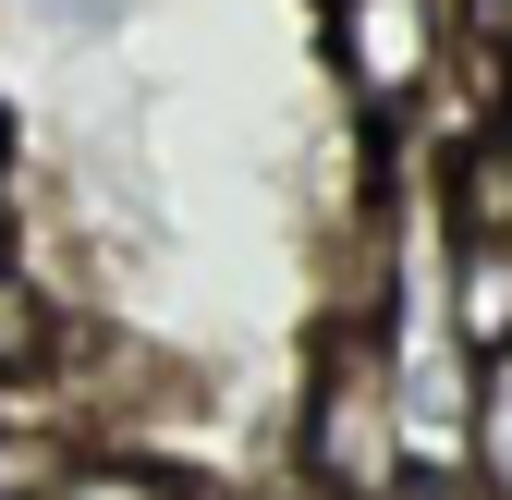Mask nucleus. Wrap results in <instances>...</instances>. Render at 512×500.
<instances>
[{"label": "nucleus", "instance_id": "1", "mask_svg": "<svg viewBox=\"0 0 512 500\" xmlns=\"http://www.w3.org/2000/svg\"><path fill=\"white\" fill-rule=\"evenodd\" d=\"M305 452H317V476H330V488L391 476V366L330 354V379H317V415H305Z\"/></svg>", "mask_w": 512, "mask_h": 500}, {"label": "nucleus", "instance_id": "2", "mask_svg": "<svg viewBox=\"0 0 512 500\" xmlns=\"http://www.w3.org/2000/svg\"><path fill=\"white\" fill-rule=\"evenodd\" d=\"M342 61H354V86H415L427 61H439V13L427 0H342Z\"/></svg>", "mask_w": 512, "mask_h": 500}, {"label": "nucleus", "instance_id": "3", "mask_svg": "<svg viewBox=\"0 0 512 500\" xmlns=\"http://www.w3.org/2000/svg\"><path fill=\"white\" fill-rule=\"evenodd\" d=\"M476 452H488V476L512 488V342L488 354V391H476Z\"/></svg>", "mask_w": 512, "mask_h": 500}, {"label": "nucleus", "instance_id": "4", "mask_svg": "<svg viewBox=\"0 0 512 500\" xmlns=\"http://www.w3.org/2000/svg\"><path fill=\"white\" fill-rule=\"evenodd\" d=\"M37 342H49V330H37V305L0 281V379H13V366H37Z\"/></svg>", "mask_w": 512, "mask_h": 500}, {"label": "nucleus", "instance_id": "5", "mask_svg": "<svg viewBox=\"0 0 512 500\" xmlns=\"http://www.w3.org/2000/svg\"><path fill=\"white\" fill-rule=\"evenodd\" d=\"M49 13H61V25H98V13H110V0H49Z\"/></svg>", "mask_w": 512, "mask_h": 500}, {"label": "nucleus", "instance_id": "6", "mask_svg": "<svg viewBox=\"0 0 512 500\" xmlns=\"http://www.w3.org/2000/svg\"><path fill=\"white\" fill-rule=\"evenodd\" d=\"M0 500H49V488H0Z\"/></svg>", "mask_w": 512, "mask_h": 500}, {"label": "nucleus", "instance_id": "7", "mask_svg": "<svg viewBox=\"0 0 512 500\" xmlns=\"http://www.w3.org/2000/svg\"><path fill=\"white\" fill-rule=\"evenodd\" d=\"M488 13H500V25H512V0H488Z\"/></svg>", "mask_w": 512, "mask_h": 500}]
</instances>
